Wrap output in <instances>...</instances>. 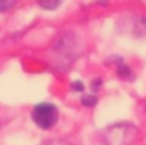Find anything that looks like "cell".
Returning a JSON list of instances; mask_svg holds the SVG:
<instances>
[{
	"mask_svg": "<svg viewBox=\"0 0 146 145\" xmlns=\"http://www.w3.org/2000/svg\"><path fill=\"white\" fill-rule=\"evenodd\" d=\"M33 121L40 127V128H51L55 122H57V118H58V111L57 108L48 104V102H43V104H38L34 107L33 110Z\"/></svg>",
	"mask_w": 146,
	"mask_h": 145,
	"instance_id": "1",
	"label": "cell"
},
{
	"mask_svg": "<svg viewBox=\"0 0 146 145\" xmlns=\"http://www.w3.org/2000/svg\"><path fill=\"white\" fill-rule=\"evenodd\" d=\"M40 6H43L46 9H55L57 6H60V1H54V3H51V1H41Z\"/></svg>",
	"mask_w": 146,
	"mask_h": 145,
	"instance_id": "2",
	"label": "cell"
},
{
	"mask_svg": "<svg viewBox=\"0 0 146 145\" xmlns=\"http://www.w3.org/2000/svg\"><path fill=\"white\" fill-rule=\"evenodd\" d=\"M95 98L94 97H84V100H82V102L85 104V105H94L95 104Z\"/></svg>",
	"mask_w": 146,
	"mask_h": 145,
	"instance_id": "3",
	"label": "cell"
},
{
	"mask_svg": "<svg viewBox=\"0 0 146 145\" xmlns=\"http://www.w3.org/2000/svg\"><path fill=\"white\" fill-rule=\"evenodd\" d=\"M13 4H14L13 1H10V3H3V4L0 3V9H1V10H6L7 7H10V6H13Z\"/></svg>",
	"mask_w": 146,
	"mask_h": 145,
	"instance_id": "4",
	"label": "cell"
},
{
	"mask_svg": "<svg viewBox=\"0 0 146 145\" xmlns=\"http://www.w3.org/2000/svg\"><path fill=\"white\" fill-rule=\"evenodd\" d=\"M46 145H70V144L62 142V141H52V142H48V144H46Z\"/></svg>",
	"mask_w": 146,
	"mask_h": 145,
	"instance_id": "5",
	"label": "cell"
}]
</instances>
